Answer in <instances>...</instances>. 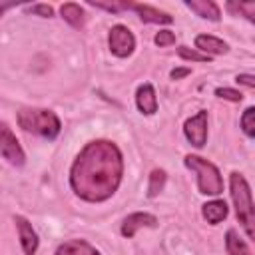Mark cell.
<instances>
[{
	"label": "cell",
	"mask_w": 255,
	"mask_h": 255,
	"mask_svg": "<svg viewBox=\"0 0 255 255\" xmlns=\"http://www.w3.org/2000/svg\"><path fill=\"white\" fill-rule=\"evenodd\" d=\"M124 175V157L114 141L96 139L82 147L70 167V185L74 193L90 203L110 199Z\"/></svg>",
	"instance_id": "cell-1"
},
{
	"label": "cell",
	"mask_w": 255,
	"mask_h": 255,
	"mask_svg": "<svg viewBox=\"0 0 255 255\" xmlns=\"http://www.w3.org/2000/svg\"><path fill=\"white\" fill-rule=\"evenodd\" d=\"M229 193H231L237 221L241 223V227L249 235V239L255 241V205H253L249 183L239 171H231V175H229Z\"/></svg>",
	"instance_id": "cell-2"
},
{
	"label": "cell",
	"mask_w": 255,
	"mask_h": 255,
	"mask_svg": "<svg viewBox=\"0 0 255 255\" xmlns=\"http://www.w3.org/2000/svg\"><path fill=\"white\" fill-rule=\"evenodd\" d=\"M16 120L24 131L36 133L46 139H54L62 129L60 118L52 110H44V108H24L18 112Z\"/></svg>",
	"instance_id": "cell-3"
},
{
	"label": "cell",
	"mask_w": 255,
	"mask_h": 255,
	"mask_svg": "<svg viewBox=\"0 0 255 255\" xmlns=\"http://www.w3.org/2000/svg\"><path fill=\"white\" fill-rule=\"evenodd\" d=\"M185 165L197 175V187L203 195H219L223 193V177L211 161L199 157V155H185Z\"/></svg>",
	"instance_id": "cell-4"
},
{
	"label": "cell",
	"mask_w": 255,
	"mask_h": 255,
	"mask_svg": "<svg viewBox=\"0 0 255 255\" xmlns=\"http://www.w3.org/2000/svg\"><path fill=\"white\" fill-rule=\"evenodd\" d=\"M108 44H110V50L114 56L118 58H128L133 48H135V38L131 34V30L124 24H116L112 26L110 30V36H108Z\"/></svg>",
	"instance_id": "cell-5"
},
{
	"label": "cell",
	"mask_w": 255,
	"mask_h": 255,
	"mask_svg": "<svg viewBox=\"0 0 255 255\" xmlns=\"http://www.w3.org/2000/svg\"><path fill=\"white\" fill-rule=\"evenodd\" d=\"M0 153L10 165H16V167L24 165V161H26L24 149L20 147L16 135L10 131V128L6 124H2V128H0Z\"/></svg>",
	"instance_id": "cell-6"
},
{
	"label": "cell",
	"mask_w": 255,
	"mask_h": 255,
	"mask_svg": "<svg viewBox=\"0 0 255 255\" xmlns=\"http://www.w3.org/2000/svg\"><path fill=\"white\" fill-rule=\"evenodd\" d=\"M183 133L195 147H203L207 141V112L201 110L183 124Z\"/></svg>",
	"instance_id": "cell-7"
},
{
	"label": "cell",
	"mask_w": 255,
	"mask_h": 255,
	"mask_svg": "<svg viewBox=\"0 0 255 255\" xmlns=\"http://www.w3.org/2000/svg\"><path fill=\"white\" fill-rule=\"evenodd\" d=\"M14 223L18 229V237H20V245H22L24 255H36L40 239H38V233L34 231L32 223L22 215H14Z\"/></svg>",
	"instance_id": "cell-8"
},
{
	"label": "cell",
	"mask_w": 255,
	"mask_h": 255,
	"mask_svg": "<svg viewBox=\"0 0 255 255\" xmlns=\"http://www.w3.org/2000/svg\"><path fill=\"white\" fill-rule=\"evenodd\" d=\"M157 225V217L151 215V213H145V211H135L131 215H128L122 223V235L124 237H133L137 233V229H143V227H155Z\"/></svg>",
	"instance_id": "cell-9"
},
{
	"label": "cell",
	"mask_w": 255,
	"mask_h": 255,
	"mask_svg": "<svg viewBox=\"0 0 255 255\" xmlns=\"http://www.w3.org/2000/svg\"><path fill=\"white\" fill-rule=\"evenodd\" d=\"M135 104H137V110L145 116H151L157 112V96H155V90L151 84H141L135 92Z\"/></svg>",
	"instance_id": "cell-10"
},
{
	"label": "cell",
	"mask_w": 255,
	"mask_h": 255,
	"mask_svg": "<svg viewBox=\"0 0 255 255\" xmlns=\"http://www.w3.org/2000/svg\"><path fill=\"white\" fill-rule=\"evenodd\" d=\"M54 255H102V253L84 239H70L60 243Z\"/></svg>",
	"instance_id": "cell-11"
},
{
	"label": "cell",
	"mask_w": 255,
	"mask_h": 255,
	"mask_svg": "<svg viewBox=\"0 0 255 255\" xmlns=\"http://www.w3.org/2000/svg\"><path fill=\"white\" fill-rule=\"evenodd\" d=\"M195 48L201 52V54H205V56H217V54H225L227 50H229V46L223 42V40H219V38H215V36H209V34H199L197 38H195Z\"/></svg>",
	"instance_id": "cell-12"
},
{
	"label": "cell",
	"mask_w": 255,
	"mask_h": 255,
	"mask_svg": "<svg viewBox=\"0 0 255 255\" xmlns=\"http://www.w3.org/2000/svg\"><path fill=\"white\" fill-rule=\"evenodd\" d=\"M185 6L191 12H195L199 18H205V20H211V22H217L221 18L219 6L211 0H185Z\"/></svg>",
	"instance_id": "cell-13"
},
{
	"label": "cell",
	"mask_w": 255,
	"mask_h": 255,
	"mask_svg": "<svg viewBox=\"0 0 255 255\" xmlns=\"http://www.w3.org/2000/svg\"><path fill=\"white\" fill-rule=\"evenodd\" d=\"M131 10H135L139 14V18L143 22H149V24H171L173 22V18L169 14H165L153 6H147V4H133Z\"/></svg>",
	"instance_id": "cell-14"
},
{
	"label": "cell",
	"mask_w": 255,
	"mask_h": 255,
	"mask_svg": "<svg viewBox=\"0 0 255 255\" xmlns=\"http://www.w3.org/2000/svg\"><path fill=\"white\" fill-rule=\"evenodd\" d=\"M203 217L207 219V223H211V225H217L219 221H223L225 217H227V213H229V209H227V203L223 201V199H213V201H207L205 205H203Z\"/></svg>",
	"instance_id": "cell-15"
},
{
	"label": "cell",
	"mask_w": 255,
	"mask_h": 255,
	"mask_svg": "<svg viewBox=\"0 0 255 255\" xmlns=\"http://www.w3.org/2000/svg\"><path fill=\"white\" fill-rule=\"evenodd\" d=\"M60 14H62V18H64L72 28H82L84 22H86V14H84L82 6L76 4V2H66V4H62V6H60Z\"/></svg>",
	"instance_id": "cell-16"
},
{
	"label": "cell",
	"mask_w": 255,
	"mask_h": 255,
	"mask_svg": "<svg viewBox=\"0 0 255 255\" xmlns=\"http://www.w3.org/2000/svg\"><path fill=\"white\" fill-rule=\"evenodd\" d=\"M225 8L231 14L243 16L245 20H249L251 24H255V0H229L225 4Z\"/></svg>",
	"instance_id": "cell-17"
},
{
	"label": "cell",
	"mask_w": 255,
	"mask_h": 255,
	"mask_svg": "<svg viewBox=\"0 0 255 255\" xmlns=\"http://www.w3.org/2000/svg\"><path fill=\"white\" fill-rule=\"evenodd\" d=\"M225 249H227V255H253L247 243L241 239V235L235 229H229L225 233Z\"/></svg>",
	"instance_id": "cell-18"
},
{
	"label": "cell",
	"mask_w": 255,
	"mask_h": 255,
	"mask_svg": "<svg viewBox=\"0 0 255 255\" xmlns=\"http://www.w3.org/2000/svg\"><path fill=\"white\" fill-rule=\"evenodd\" d=\"M165 179H167V175H165V171H163V169H153V171L149 173L147 197H155V195H159V191H161V189H163V185H165Z\"/></svg>",
	"instance_id": "cell-19"
},
{
	"label": "cell",
	"mask_w": 255,
	"mask_h": 255,
	"mask_svg": "<svg viewBox=\"0 0 255 255\" xmlns=\"http://www.w3.org/2000/svg\"><path fill=\"white\" fill-rule=\"evenodd\" d=\"M241 129L245 135L255 137V108H247L241 114Z\"/></svg>",
	"instance_id": "cell-20"
},
{
	"label": "cell",
	"mask_w": 255,
	"mask_h": 255,
	"mask_svg": "<svg viewBox=\"0 0 255 255\" xmlns=\"http://www.w3.org/2000/svg\"><path fill=\"white\" fill-rule=\"evenodd\" d=\"M90 6H96V8H102V10H108V12H122V10H131L133 4L131 2H94V0H88Z\"/></svg>",
	"instance_id": "cell-21"
},
{
	"label": "cell",
	"mask_w": 255,
	"mask_h": 255,
	"mask_svg": "<svg viewBox=\"0 0 255 255\" xmlns=\"http://www.w3.org/2000/svg\"><path fill=\"white\" fill-rule=\"evenodd\" d=\"M177 54H179V58H183V60H191V62H209V56H205V54H201V52H197V50H191V48H187V46H179V48H177Z\"/></svg>",
	"instance_id": "cell-22"
},
{
	"label": "cell",
	"mask_w": 255,
	"mask_h": 255,
	"mask_svg": "<svg viewBox=\"0 0 255 255\" xmlns=\"http://www.w3.org/2000/svg\"><path fill=\"white\" fill-rule=\"evenodd\" d=\"M215 96L221 100H227V102H241L243 100V94L237 90H231V88H217Z\"/></svg>",
	"instance_id": "cell-23"
},
{
	"label": "cell",
	"mask_w": 255,
	"mask_h": 255,
	"mask_svg": "<svg viewBox=\"0 0 255 255\" xmlns=\"http://www.w3.org/2000/svg\"><path fill=\"white\" fill-rule=\"evenodd\" d=\"M153 42H155L159 48H163V46H171V44H175V34H173L171 30H159V32L155 34Z\"/></svg>",
	"instance_id": "cell-24"
},
{
	"label": "cell",
	"mask_w": 255,
	"mask_h": 255,
	"mask_svg": "<svg viewBox=\"0 0 255 255\" xmlns=\"http://www.w3.org/2000/svg\"><path fill=\"white\" fill-rule=\"evenodd\" d=\"M28 10H30L32 14H36V16H42V18H52V16H54V8L48 6V4H34V6H30Z\"/></svg>",
	"instance_id": "cell-25"
},
{
	"label": "cell",
	"mask_w": 255,
	"mask_h": 255,
	"mask_svg": "<svg viewBox=\"0 0 255 255\" xmlns=\"http://www.w3.org/2000/svg\"><path fill=\"white\" fill-rule=\"evenodd\" d=\"M235 82L241 84V86H247V88L255 90V76H253V74H239V76L235 78Z\"/></svg>",
	"instance_id": "cell-26"
},
{
	"label": "cell",
	"mask_w": 255,
	"mask_h": 255,
	"mask_svg": "<svg viewBox=\"0 0 255 255\" xmlns=\"http://www.w3.org/2000/svg\"><path fill=\"white\" fill-rule=\"evenodd\" d=\"M189 74H191L189 68H177V70H171V78H173V80H179V78L189 76Z\"/></svg>",
	"instance_id": "cell-27"
}]
</instances>
